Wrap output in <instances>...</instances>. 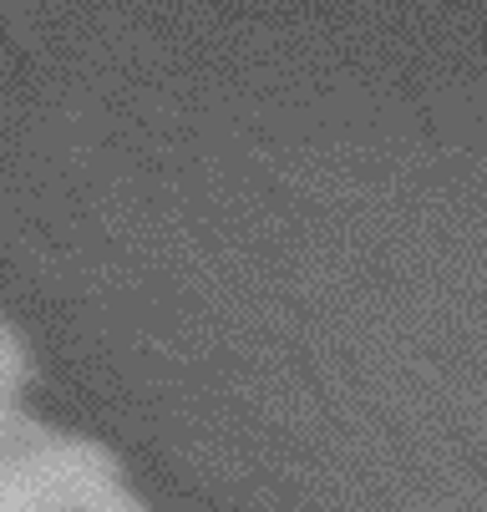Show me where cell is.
Instances as JSON below:
<instances>
[{"label": "cell", "instance_id": "2", "mask_svg": "<svg viewBox=\"0 0 487 512\" xmlns=\"http://www.w3.org/2000/svg\"><path fill=\"white\" fill-rule=\"evenodd\" d=\"M92 512H148V507H143V502H137V497L122 487V492H112V497H107L102 507H92Z\"/></svg>", "mask_w": 487, "mask_h": 512}, {"label": "cell", "instance_id": "1", "mask_svg": "<svg viewBox=\"0 0 487 512\" xmlns=\"http://www.w3.org/2000/svg\"><path fill=\"white\" fill-rule=\"evenodd\" d=\"M26 376H31V360H26V345L16 340V330L0 320V442L26 421L21 411V391H26Z\"/></svg>", "mask_w": 487, "mask_h": 512}]
</instances>
